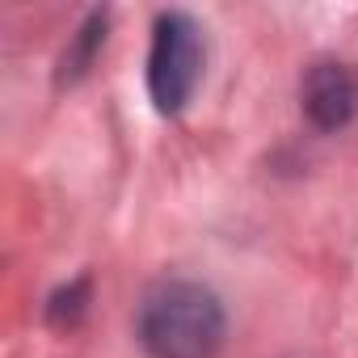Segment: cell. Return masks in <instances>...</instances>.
Listing matches in <instances>:
<instances>
[{
	"label": "cell",
	"instance_id": "3957f363",
	"mask_svg": "<svg viewBox=\"0 0 358 358\" xmlns=\"http://www.w3.org/2000/svg\"><path fill=\"white\" fill-rule=\"evenodd\" d=\"M303 110L324 131L345 127L358 114V76L345 64H316L303 80Z\"/></svg>",
	"mask_w": 358,
	"mask_h": 358
},
{
	"label": "cell",
	"instance_id": "7a4b0ae2",
	"mask_svg": "<svg viewBox=\"0 0 358 358\" xmlns=\"http://www.w3.org/2000/svg\"><path fill=\"white\" fill-rule=\"evenodd\" d=\"M203 72V43L190 17L169 13L156 22V38H152V55H148V85L152 97L164 114L182 110L199 85Z\"/></svg>",
	"mask_w": 358,
	"mask_h": 358
},
{
	"label": "cell",
	"instance_id": "6da1fadb",
	"mask_svg": "<svg viewBox=\"0 0 358 358\" xmlns=\"http://www.w3.org/2000/svg\"><path fill=\"white\" fill-rule=\"evenodd\" d=\"M139 337L152 358H211L224 337V312L194 282H164L139 312Z\"/></svg>",
	"mask_w": 358,
	"mask_h": 358
}]
</instances>
